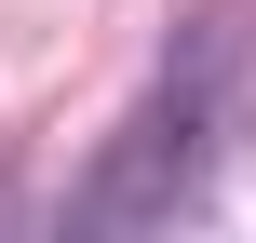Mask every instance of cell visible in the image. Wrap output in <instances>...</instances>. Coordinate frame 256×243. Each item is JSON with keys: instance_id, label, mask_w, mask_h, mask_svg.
<instances>
[{"instance_id": "cell-1", "label": "cell", "mask_w": 256, "mask_h": 243, "mask_svg": "<svg viewBox=\"0 0 256 243\" xmlns=\"http://www.w3.org/2000/svg\"><path fill=\"white\" fill-rule=\"evenodd\" d=\"M243 122H256V14L216 0V14L176 27V54H162V81L135 95V122L94 149L81 230H176V216H202Z\"/></svg>"}]
</instances>
